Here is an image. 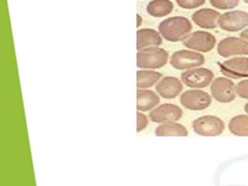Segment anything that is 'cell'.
I'll list each match as a JSON object with an SVG mask.
<instances>
[{
    "mask_svg": "<svg viewBox=\"0 0 248 186\" xmlns=\"http://www.w3.org/2000/svg\"><path fill=\"white\" fill-rule=\"evenodd\" d=\"M192 30L191 21L185 16H172L159 24V32L170 43L184 41Z\"/></svg>",
    "mask_w": 248,
    "mask_h": 186,
    "instance_id": "obj_1",
    "label": "cell"
},
{
    "mask_svg": "<svg viewBox=\"0 0 248 186\" xmlns=\"http://www.w3.org/2000/svg\"><path fill=\"white\" fill-rule=\"evenodd\" d=\"M169 55L167 50L154 46V47H148L144 50H139L137 54V66L138 68L143 70H156L161 68L168 63Z\"/></svg>",
    "mask_w": 248,
    "mask_h": 186,
    "instance_id": "obj_2",
    "label": "cell"
},
{
    "mask_svg": "<svg viewBox=\"0 0 248 186\" xmlns=\"http://www.w3.org/2000/svg\"><path fill=\"white\" fill-rule=\"evenodd\" d=\"M203 62H205V57L201 55V52L190 50V48L176 51L170 57V65L180 71L200 67L203 65Z\"/></svg>",
    "mask_w": 248,
    "mask_h": 186,
    "instance_id": "obj_3",
    "label": "cell"
},
{
    "mask_svg": "<svg viewBox=\"0 0 248 186\" xmlns=\"http://www.w3.org/2000/svg\"><path fill=\"white\" fill-rule=\"evenodd\" d=\"M192 129L199 136L216 137L223 133L225 123L218 117L202 116L192 122Z\"/></svg>",
    "mask_w": 248,
    "mask_h": 186,
    "instance_id": "obj_4",
    "label": "cell"
},
{
    "mask_svg": "<svg viewBox=\"0 0 248 186\" xmlns=\"http://www.w3.org/2000/svg\"><path fill=\"white\" fill-rule=\"evenodd\" d=\"M181 106L189 110H203L211 106L212 96L201 88H194V90L186 91L180 97Z\"/></svg>",
    "mask_w": 248,
    "mask_h": 186,
    "instance_id": "obj_5",
    "label": "cell"
},
{
    "mask_svg": "<svg viewBox=\"0 0 248 186\" xmlns=\"http://www.w3.org/2000/svg\"><path fill=\"white\" fill-rule=\"evenodd\" d=\"M184 85L191 88H205L214 81V72L209 68L195 67L184 71L181 75Z\"/></svg>",
    "mask_w": 248,
    "mask_h": 186,
    "instance_id": "obj_6",
    "label": "cell"
},
{
    "mask_svg": "<svg viewBox=\"0 0 248 186\" xmlns=\"http://www.w3.org/2000/svg\"><path fill=\"white\" fill-rule=\"evenodd\" d=\"M217 52L225 59L232 56H246L248 55V41H246L242 37H225L218 43Z\"/></svg>",
    "mask_w": 248,
    "mask_h": 186,
    "instance_id": "obj_7",
    "label": "cell"
},
{
    "mask_svg": "<svg viewBox=\"0 0 248 186\" xmlns=\"http://www.w3.org/2000/svg\"><path fill=\"white\" fill-rule=\"evenodd\" d=\"M211 96L220 103H229L236 98V85L229 77H217L211 83Z\"/></svg>",
    "mask_w": 248,
    "mask_h": 186,
    "instance_id": "obj_8",
    "label": "cell"
},
{
    "mask_svg": "<svg viewBox=\"0 0 248 186\" xmlns=\"http://www.w3.org/2000/svg\"><path fill=\"white\" fill-rule=\"evenodd\" d=\"M184 46L198 52H209L216 46V37L207 31H195L183 41Z\"/></svg>",
    "mask_w": 248,
    "mask_h": 186,
    "instance_id": "obj_9",
    "label": "cell"
},
{
    "mask_svg": "<svg viewBox=\"0 0 248 186\" xmlns=\"http://www.w3.org/2000/svg\"><path fill=\"white\" fill-rule=\"evenodd\" d=\"M218 26L222 30L236 32L248 28V13L242 10H233L222 14L218 19Z\"/></svg>",
    "mask_w": 248,
    "mask_h": 186,
    "instance_id": "obj_10",
    "label": "cell"
},
{
    "mask_svg": "<svg viewBox=\"0 0 248 186\" xmlns=\"http://www.w3.org/2000/svg\"><path fill=\"white\" fill-rule=\"evenodd\" d=\"M221 72L229 78H243L248 77V57H233L226 60L225 62H218Z\"/></svg>",
    "mask_w": 248,
    "mask_h": 186,
    "instance_id": "obj_11",
    "label": "cell"
},
{
    "mask_svg": "<svg viewBox=\"0 0 248 186\" xmlns=\"http://www.w3.org/2000/svg\"><path fill=\"white\" fill-rule=\"evenodd\" d=\"M183 117V109L176 105L156 106L154 109L150 110L149 118L154 123H167V122H176Z\"/></svg>",
    "mask_w": 248,
    "mask_h": 186,
    "instance_id": "obj_12",
    "label": "cell"
},
{
    "mask_svg": "<svg viewBox=\"0 0 248 186\" xmlns=\"http://www.w3.org/2000/svg\"><path fill=\"white\" fill-rule=\"evenodd\" d=\"M183 85L184 83L181 79L172 76H167L163 77L155 85V88H156V93L160 97H163L165 99H172L176 98L183 92Z\"/></svg>",
    "mask_w": 248,
    "mask_h": 186,
    "instance_id": "obj_13",
    "label": "cell"
},
{
    "mask_svg": "<svg viewBox=\"0 0 248 186\" xmlns=\"http://www.w3.org/2000/svg\"><path fill=\"white\" fill-rule=\"evenodd\" d=\"M163 44V36L154 29H139L137 31V50H144L148 47L160 46Z\"/></svg>",
    "mask_w": 248,
    "mask_h": 186,
    "instance_id": "obj_14",
    "label": "cell"
},
{
    "mask_svg": "<svg viewBox=\"0 0 248 186\" xmlns=\"http://www.w3.org/2000/svg\"><path fill=\"white\" fill-rule=\"evenodd\" d=\"M221 15L215 9H200L192 14V21L202 29H216Z\"/></svg>",
    "mask_w": 248,
    "mask_h": 186,
    "instance_id": "obj_15",
    "label": "cell"
},
{
    "mask_svg": "<svg viewBox=\"0 0 248 186\" xmlns=\"http://www.w3.org/2000/svg\"><path fill=\"white\" fill-rule=\"evenodd\" d=\"M160 103V97L148 88H138L137 91V109L140 112L154 109Z\"/></svg>",
    "mask_w": 248,
    "mask_h": 186,
    "instance_id": "obj_16",
    "label": "cell"
},
{
    "mask_svg": "<svg viewBox=\"0 0 248 186\" xmlns=\"http://www.w3.org/2000/svg\"><path fill=\"white\" fill-rule=\"evenodd\" d=\"M155 136L158 137H186L187 136V129L184 125L176 123V122H167L161 123L155 129Z\"/></svg>",
    "mask_w": 248,
    "mask_h": 186,
    "instance_id": "obj_17",
    "label": "cell"
},
{
    "mask_svg": "<svg viewBox=\"0 0 248 186\" xmlns=\"http://www.w3.org/2000/svg\"><path fill=\"white\" fill-rule=\"evenodd\" d=\"M174 10V4L170 0H152L147 5V13L150 16L163 17Z\"/></svg>",
    "mask_w": 248,
    "mask_h": 186,
    "instance_id": "obj_18",
    "label": "cell"
},
{
    "mask_svg": "<svg viewBox=\"0 0 248 186\" xmlns=\"http://www.w3.org/2000/svg\"><path fill=\"white\" fill-rule=\"evenodd\" d=\"M163 75L154 70H139L137 72V87L150 88L155 86L161 79Z\"/></svg>",
    "mask_w": 248,
    "mask_h": 186,
    "instance_id": "obj_19",
    "label": "cell"
},
{
    "mask_svg": "<svg viewBox=\"0 0 248 186\" xmlns=\"http://www.w3.org/2000/svg\"><path fill=\"white\" fill-rule=\"evenodd\" d=\"M230 132L237 137H248V114H238L229 123Z\"/></svg>",
    "mask_w": 248,
    "mask_h": 186,
    "instance_id": "obj_20",
    "label": "cell"
},
{
    "mask_svg": "<svg viewBox=\"0 0 248 186\" xmlns=\"http://www.w3.org/2000/svg\"><path fill=\"white\" fill-rule=\"evenodd\" d=\"M210 3L214 8L220 9V10H231L238 6L240 0H210Z\"/></svg>",
    "mask_w": 248,
    "mask_h": 186,
    "instance_id": "obj_21",
    "label": "cell"
},
{
    "mask_svg": "<svg viewBox=\"0 0 248 186\" xmlns=\"http://www.w3.org/2000/svg\"><path fill=\"white\" fill-rule=\"evenodd\" d=\"M206 0H176V3L183 9H195L203 5Z\"/></svg>",
    "mask_w": 248,
    "mask_h": 186,
    "instance_id": "obj_22",
    "label": "cell"
},
{
    "mask_svg": "<svg viewBox=\"0 0 248 186\" xmlns=\"http://www.w3.org/2000/svg\"><path fill=\"white\" fill-rule=\"evenodd\" d=\"M236 93H237V96L241 97V98L248 99V78L243 79V81L237 83Z\"/></svg>",
    "mask_w": 248,
    "mask_h": 186,
    "instance_id": "obj_23",
    "label": "cell"
},
{
    "mask_svg": "<svg viewBox=\"0 0 248 186\" xmlns=\"http://www.w3.org/2000/svg\"><path fill=\"white\" fill-rule=\"evenodd\" d=\"M148 122H149L148 116H145L143 112L138 110V113H137V132H143L148 127Z\"/></svg>",
    "mask_w": 248,
    "mask_h": 186,
    "instance_id": "obj_24",
    "label": "cell"
},
{
    "mask_svg": "<svg viewBox=\"0 0 248 186\" xmlns=\"http://www.w3.org/2000/svg\"><path fill=\"white\" fill-rule=\"evenodd\" d=\"M240 36L242 37V39H245L246 41H248V28H246L245 30H242V32H241Z\"/></svg>",
    "mask_w": 248,
    "mask_h": 186,
    "instance_id": "obj_25",
    "label": "cell"
},
{
    "mask_svg": "<svg viewBox=\"0 0 248 186\" xmlns=\"http://www.w3.org/2000/svg\"><path fill=\"white\" fill-rule=\"evenodd\" d=\"M137 25H138V28L141 25V16L139 14L137 15Z\"/></svg>",
    "mask_w": 248,
    "mask_h": 186,
    "instance_id": "obj_26",
    "label": "cell"
},
{
    "mask_svg": "<svg viewBox=\"0 0 248 186\" xmlns=\"http://www.w3.org/2000/svg\"><path fill=\"white\" fill-rule=\"evenodd\" d=\"M245 112L248 114V103H247V105H245Z\"/></svg>",
    "mask_w": 248,
    "mask_h": 186,
    "instance_id": "obj_27",
    "label": "cell"
},
{
    "mask_svg": "<svg viewBox=\"0 0 248 186\" xmlns=\"http://www.w3.org/2000/svg\"><path fill=\"white\" fill-rule=\"evenodd\" d=\"M243 1H245V3H247V4H248V0H243Z\"/></svg>",
    "mask_w": 248,
    "mask_h": 186,
    "instance_id": "obj_28",
    "label": "cell"
}]
</instances>
